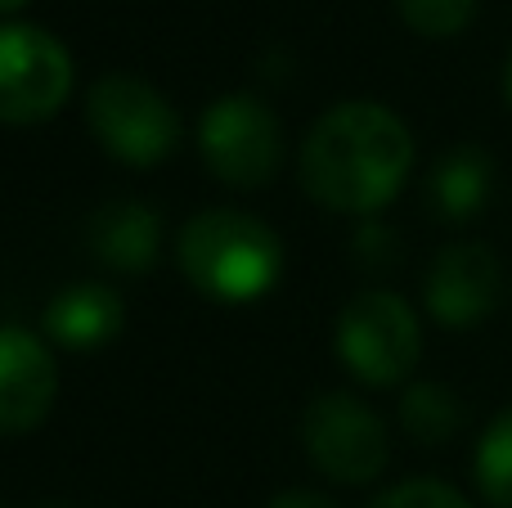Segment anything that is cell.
Wrapping results in <instances>:
<instances>
[{"label":"cell","mask_w":512,"mask_h":508,"mask_svg":"<svg viewBox=\"0 0 512 508\" xmlns=\"http://www.w3.org/2000/svg\"><path fill=\"white\" fill-rule=\"evenodd\" d=\"M400 423L418 446H445L463 428V401L445 383H414L400 401Z\"/></svg>","instance_id":"cell-13"},{"label":"cell","mask_w":512,"mask_h":508,"mask_svg":"<svg viewBox=\"0 0 512 508\" xmlns=\"http://www.w3.org/2000/svg\"><path fill=\"white\" fill-rule=\"evenodd\" d=\"M369 508H472L454 486L432 482V477H418V482H400L391 491H382Z\"/></svg>","instance_id":"cell-16"},{"label":"cell","mask_w":512,"mask_h":508,"mask_svg":"<svg viewBox=\"0 0 512 508\" xmlns=\"http://www.w3.org/2000/svg\"><path fill=\"white\" fill-rule=\"evenodd\" d=\"M508 99H512V59H508Z\"/></svg>","instance_id":"cell-19"},{"label":"cell","mask_w":512,"mask_h":508,"mask_svg":"<svg viewBox=\"0 0 512 508\" xmlns=\"http://www.w3.org/2000/svg\"><path fill=\"white\" fill-rule=\"evenodd\" d=\"M396 9L418 36L445 41V36H459L472 23L477 0H396Z\"/></svg>","instance_id":"cell-15"},{"label":"cell","mask_w":512,"mask_h":508,"mask_svg":"<svg viewBox=\"0 0 512 508\" xmlns=\"http://www.w3.org/2000/svg\"><path fill=\"white\" fill-rule=\"evenodd\" d=\"M301 441L306 455L328 482L364 486L387 468L391 441L382 419L351 392H324L301 414Z\"/></svg>","instance_id":"cell-6"},{"label":"cell","mask_w":512,"mask_h":508,"mask_svg":"<svg viewBox=\"0 0 512 508\" xmlns=\"http://www.w3.org/2000/svg\"><path fill=\"white\" fill-rule=\"evenodd\" d=\"M490 189H495V162L477 144H459L450 149L427 176V203L441 221L463 225L477 212H486Z\"/></svg>","instance_id":"cell-12"},{"label":"cell","mask_w":512,"mask_h":508,"mask_svg":"<svg viewBox=\"0 0 512 508\" xmlns=\"http://www.w3.org/2000/svg\"><path fill=\"white\" fill-rule=\"evenodd\" d=\"M72 90V54L45 27H0V122L36 126L50 122Z\"/></svg>","instance_id":"cell-7"},{"label":"cell","mask_w":512,"mask_h":508,"mask_svg":"<svg viewBox=\"0 0 512 508\" xmlns=\"http://www.w3.org/2000/svg\"><path fill=\"white\" fill-rule=\"evenodd\" d=\"M337 356L369 387L405 383L423 356V329L414 306L387 288L351 297L337 315Z\"/></svg>","instance_id":"cell-4"},{"label":"cell","mask_w":512,"mask_h":508,"mask_svg":"<svg viewBox=\"0 0 512 508\" xmlns=\"http://www.w3.org/2000/svg\"><path fill=\"white\" fill-rule=\"evenodd\" d=\"M86 126L126 167H158L180 149V117L162 90L131 72H108L86 95Z\"/></svg>","instance_id":"cell-3"},{"label":"cell","mask_w":512,"mask_h":508,"mask_svg":"<svg viewBox=\"0 0 512 508\" xmlns=\"http://www.w3.org/2000/svg\"><path fill=\"white\" fill-rule=\"evenodd\" d=\"M59 396V365L36 333L0 329V437H23L41 428Z\"/></svg>","instance_id":"cell-9"},{"label":"cell","mask_w":512,"mask_h":508,"mask_svg":"<svg viewBox=\"0 0 512 508\" xmlns=\"http://www.w3.org/2000/svg\"><path fill=\"white\" fill-rule=\"evenodd\" d=\"M265 508H337V504L324 500V495H315V491H288V495H274Z\"/></svg>","instance_id":"cell-17"},{"label":"cell","mask_w":512,"mask_h":508,"mask_svg":"<svg viewBox=\"0 0 512 508\" xmlns=\"http://www.w3.org/2000/svg\"><path fill=\"white\" fill-rule=\"evenodd\" d=\"M23 5H27V0H0V14H18Z\"/></svg>","instance_id":"cell-18"},{"label":"cell","mask_w":512,"mask_h":508,"mask_svg":"<svg viewBox=\"0 0 512 508\" xmlns=\"http://www.w3.org/2000/svg\"><path fill=\"white\" fill-rule=\"evenodd\" d=\"M50 508H68V504H50Z\"/></svg>","instance_id":"cell-20"},{"label":"cell","mask_w":512,"mask_h":508,"mask_svg":"<svg viewBox=\"0 0 512 508\" xmlns=\"http://www.w3.org/2000/svg\"><path fill=\"white\" fill-rule=\"evenodd\" d=\"M409 167L414 135L373 99L328 108L301 144V189L342 216H369L387 207L405 189Z\"/></svg>","instance_id":"cell-1"},{"label":"cell","mask_w":512,"mask_h":508,"mask_svg":"<svg viewBox=\"0 0 512 508\" xmlns=\"http://www.w3.org/2000/svg\"><path fill=\"white\" fill-rule=\"evenodd\" d=\"M504 293V270L486 243H454L427 270V311L445 329H477Z\"/></svg>","instance_id":"cell-8"},{"label":"cell","mask_w":512,"mask_h":508,"mask_svg":"<svg viewBox=\"0 0 512 508\" xmlns=\"http://www.w3.org/2000/svg\"><path fill=\"white\" fill-rule=\"evenodd\" d=\"M198 149L221 185L261 189L283 162V126L256 95H221L198 122Z\"/></svg>","instance_id":"cell-5"},{"label":"cell","mask_w":512,"mask_h":508,"mask_svg":"<svg viewBox=\"0 0 512 508\" xmlns=\"http://www.w3.org/2000/svg\"><path fill=\"white\" fill-rule=\"evenodd\" d=\"M90 252L104 261L108 270H122V275H144L153 270L162 248V221L149 203H113L104 212L90 216Z\"/></svg>","instance_id":"cell-11"},{"label":"cell","mask_w":512,"mask_h":508,"mask_svg":"<svg viewBox=\"0 0 512 508\" xmlns=\"http://www.w3.org/2000/svg\"><path fill=\"white\" fill-rule=\"evenodd\" d=\"M126 324V306L104 284H72L45 306V338L68 351H95L113 342Z\"/></svg>","instance_id":"cell-10"},{"label":"cell","mask_w":512,"mask_h":508,"mask_svg":"<svg viewBox=\"0 0 512 508\" xmlns=\"http://www.w3.org/2000/svg\"><path fill=\"white\" fill-rule=\"evenodd\" d=\"M176 257L185 279L216 302H256L283 275V243L261 216L216 207L180 230Z\"/></svg>","instance_id":"cell-2"},{"label":"cell","mask_w":512,"mask_h":508,"mask_svg":"<svg viewBox=\"0 0 512 508\" xmlns=\"http://www.w3.org/2000/svg\"><path fill=\"white\" fill-rule=\"evenodd\" d=\"M477 486L486 504L512 508V410H504L477 441V459H472Z\"/></svg>","instance_id":"cell-14"}]
</instances>
